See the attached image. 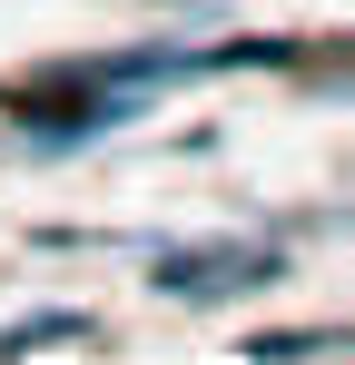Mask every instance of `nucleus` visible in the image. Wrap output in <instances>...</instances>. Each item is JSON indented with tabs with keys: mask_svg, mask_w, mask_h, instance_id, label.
Instances as JSON below:
<instances>
[{
	"mask_svg": "<svg viewBox=\"0 0 355 365\" xmlns=\"http://www.w3.org/2000/svg\"><path fill=\"white\" fill-rule=\"evenodd\" d=\"M267 277H277V257H257V247H197V257L158 267L168 297H227V287H267Z\"/></svg>",
	"mask_w": 355,
	"mask_h": 365,
	"instance_id": "nucleus-1",
	"label": "nucleus"
}]
</instances>
